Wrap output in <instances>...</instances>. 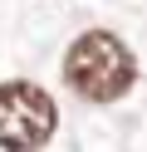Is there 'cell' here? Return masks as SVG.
I'll return each mask as SVG.
<instances>
[{"label": "cell", "mask_w": 147, "mask_h": 152, "mask_svg": "<svg viewBox=\"0 0 147 152\" xmlns=\"http://www.w3.org/2000/svg\"><path fill=\"white\" fill-rule=\"evenodd\" d=\"M59 128V108L39 83L10 79L0 83V147L5 152H39Z\"/></svg>", "instance_id": "obj_2"}, {"label": "cell", "mask_w": 147, "mask_h": 152, "mask_svg": "<svg viewBox=\"0 0 147 152\" xmlns=\"http://www.w3.org/2000/svg\"><path fill=\"white\" fill-rule=\"evenodd\" d=\"M64 83L88 103H118L137 83V59L118 34L83 30L64 54Z\"/></svg>", "instance_id": "obj_1"}]
</instances>
